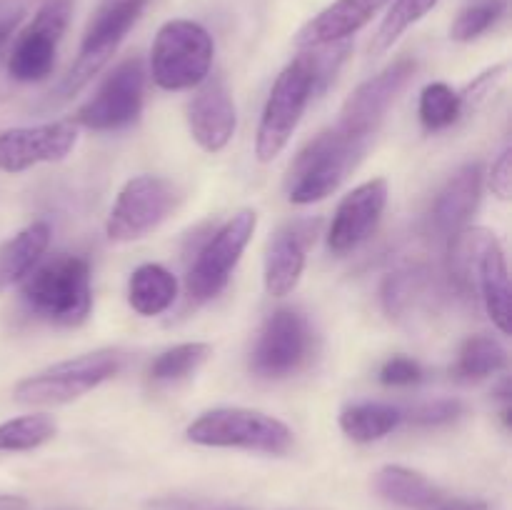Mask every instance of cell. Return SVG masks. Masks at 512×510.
Here are the masks:
<instances>
[{
	"label": "cell",
	"instance_id": "1",
	"mask_svg": "<svg viewBox=\"0 0 512 510\" xmlns=\"http://www.w3.org/2000/svg\"><path fill=\"white\" fill-rule=\"evenodd\" d=\"M348 53L350 45L343 40V43L303 50L298 58L285 65L270 88L255 133V155L260 163H270L288 148L310 100L335 78Z\"/></svg>",
	"mask_w": 512,
	"mask_h": 510
},
{
	"label": "cell",
	"instance_id": "2",
	"mask_svg": "<svg viewBox=\"0 0 512 510\" xmlns=\"http://www.w3.org/2000/svg\"><path fill=\"white\" fill-rule=\"evenodd\" d=\"M20 298L35 318L60 328H78L93 310L90 263L73 253L40 258L20 280Z\"/></svg>",
	"mask_w": 512,
	"mask_h": 510
},
{
	"label": "cell",
	"instance_id": "3",
	"mask_svg": "<svg viewBox=\"0 0 512 510\" xmlns=\"http://www.w3.org/2000/svg\"><path fill=\"white\" fill-rule=\"evenodd\" d=\"M450 250V268L463 288H478L485 313L503 335L510 333V275L500 240L488 228H465Z\"/></svg>",
	"mask_w": 512,
	"mask_h": 510
},
{
	"label": "cell",
	"instance_id": "4",
	"mask_svg": "<svg viewBox=\"0 0 512 510\" xmlns=\"http://www.w3.org/2000/svg\"><path fill=\"white\" fill-rule=\"evenodd\" d=\"M145 5H148V0H103L100 3V8L90 18L88 28H85L78 58L63 75V80L45 95L43 110H53L68 103L108 65L118 45L123 43L125 35L133 30V25L143 15Z\"/></svg>",
	"mask_w": 512,
	"mask_h": 510
},
{
	"label": "cell",
	"instance_id": "5",
	"mask_svg": "<svg viewBox=\"0 0 512 510\" xmlns=\"http://www.w3.org/2000/svg\"><path fill=\"white\" fill-rule=\"evenodd\" d=\"M368 143L350 138L343 130L333 128L315 135L290 163L288 200L295 205H313L333 195L345 178L355 170Z\"/></svg>",
	"mask_w": 512,
	"mask_h": 510
},
{
	"label": "cell",
	"instance_id": "6",
	"mask_svg": "<svg viewBox=\"0 0 512 510\" xmlns=\"http://www.w3.org/2000/svg\"><path fill=\"white\" fill-rule=\"evenodd\" d=\"M190 443L205 448H238L250 453L285 455L295 435L283 420L253 408H213L195 418L185 430Z\"/></svg>",
	"mask_w": 512,
	"mask_h": 510
},
{
	"label": "cell",
	"instance_id": "7",
	"mask_svg": "<svg viewBox=\"0 0 512 510\" xmlns=\"http://www.w3.org/2000/svg\"><path fill=\"white\" fill-rule=\"evenodd\" d=\"M215 43L195 20L175 18L160 25L150 48V75L163 90L198 88L213 68Z\"/></svg>",
	"mask_w": 512,
	"mask_h": 510
},
{
	"label": "cell",
	"instance_id": "8",
	"mask_svg": "<svg viewBox=\"0 0 512 510\" xmlns=\"http://www.w3.org/2000/svg\"><path fill=\"white\" fill-rule=\"evenodd\" d=\"M120 368H123V353L115 348H100L28 375L15 385L13 398L15 403L38 405V408L68 405L118 375Z\"/></svg>",
	"mask_w": 512,
	"mask_h": 510
},
{
	"label": "cell",
	"instance_id": "9",
	"mask_svg": "<svg viewBox=\"0 0 512 510\" xmlns=\"http://www.w3.org/2000/svg\"><path fill=\"white\" fill-rule=\"evenodd\" d=\"M255 228H258V213L253 208H243L230 215L208 240L203 248L195 253L193 265L185 278V290H188L193 303H208L215 295L225 290V285L233 278V270L238 268L245 248L253 240Z\"/></svg>",
	"mask_w": 512,
	"mask_h": 510
},
{
	"label": "cell",
	"instance_id": "10",
	"mask_svg": "<svg viewBox=\"0 0 512 510\" xmlns=\"http://www.w3.org/2000/svg\"><path fill=\"white\" fill-rule=\"evenodd\" d=\"M180 203V190L163 175H135L120 188L108 220L105 235L113 243H133L153 233L170 218Z\"/></svg>",
	"mask_w": 512,
	"mask_h": 510
},
{
	"label": "cell",
	"instance_id": "11",
	"mask_svg": "<svg viewBox=\"0 0 512 510\" xmlns=\"http://www.w3.org/2000/svg\"><path fill=\"white\" fill-rule=\"evenodd\" d=\"M145 63L138 55L120 60L103 78L93 95L75 113V125L98 133L130 128L140 118L145 105Z\"/></svg>",
	"mask_w": 512,
	"mask_h": 510
},
{
	"label": "cell",
	"instance_id": "12",
	"mask_svg": "<svg viewBox=\"0 0 512 510\" xmlns=\"http://www.w3.org/2000/svg\"><path fill=\"white\" fill-rule=\"evenodd\" d=\"M313 343L310 320L295 308H278L260 328L250 353V370L268 380L288 378L308 363Z\"/></svg>",
	"mask_w": 512,
	"mask_h": 510
},
{
	"label": "cell",
	"instance_id": "13",
	"mask_svg": "<svg viewBox=\"0 0 512 510\" xmlns=\"http://www.w3.org/2000/svg\"><path fill=\"white\" fill-rule=\"evenodd\" d=\"M73 0H43L38 13L15 35L8 53V75L18 83H38L55 68V55L68 28Z\"/></svg>",
	"mask_w": 512,
	"mask_h": 510
},
{
	"label": "cell",
	"instance_id": "14",
	"mask_svg": "<svg viewBox=\"0 0 512 510\" xmlns=\"http://www.w3.org/2000/svg\"><path fill=\"white\" fill-rule=\"evenodd\" d=\"M415 70H418V63L413 58H398L388 68L380 70L378 75L360 83L340 108V118L335 128L343 130L350 138L360 140V143L370 145L388 110L393 108L405 85L413 80Z\"/></svg>",
	"mask_w": 512,
	"mask_h": 510
},
{
	"label": "cell",
	"instance_id": "15",
	"mask_svg": "<svg viewBox=\"0 0 512 510\" xmlns=\"http://www.w3.org/2000/svg\"><path fill=\"white\" fill-rule=\"evenodd\" d=\"M75 145L78 125L73 120L8 128L0 133V170L15 175L40 163H60L73 153Z\"/></svg>",
	"mask_w": 512,
	"mask_h": 510
},
{
	"label": "cell",
	"instance_id": "16",
	"mask_svg": "<svg viewBox=\"0 0 512 510\" xmlns=\"http://www.w3.org/2000/svg\"><path fill=\"white\" fill-rule=\"evenodd\" d=\"M388 205V180L373 178L343 195L328 228V248L345 255L360 248L378 228Z\"/></svg>",
	"mask_w": 512,
	"mask_h": 510
},
{
	"label": "cell",
	"instance_id": "17",
	"mask_svg": "<svg viewBox=\"0 0 512 510\" xmlns=\"http://www.w3.org/2000/svg\"><path fill=\"white\" fill-rule=\"evenodd\" d=\"M483 165L465 163L445 180L430 208V233L435 240L450 245L465 228H470L480 198H483Z\"/></svg>",
	"mask_w": 512,
	"mask_h": 510
},
{
	"label": "cell",
	"instance_id": "18",
	"mask_svg": "<svg viewBox=\"0 0 512 510\" xmlns=\"http://www.w3.org/2000/svg\"><path fill=\"white\" fill-rule=\"evenodd\" d=\"M318 228L320 220H293L275 230L265 248L263 265V283L268 295L285 298L298 288L308 260V248L315 243Z\"/></svg>",
	"mask_w": 512,
	"mask_h": 510
},
{
	"label": "cell",
	"instance_id": "19",
	"mask_svg": "<svg viewBox=\"0 0 512 510\" xmlns=\"http://www.w3.org/2000/svg\"><path fill=\"white\" fill-rule=\"evenodd\" d=\"M188 125L193 140L205 153H220L228 148L238 125V113L225 78L208 75L198 85V93L188 105Z\"/></svg>",
	"mask_w": 512,
	"mask_h": 510
},
{
	"label": "cell",
	"instance_id": "20",
	"mask_svg": "<svg viewBox=\"0 0 512 510\" xmlns=\"http://www.w3.org/2000/svg\"><path fill=\"white\" fill-rule=\"evenodd\" d=\"M390 0H333L325 10H320L313 20L300 28L295 35V45L300 50L323 48V45L343 43L350 35L363 30Z\"/></svg>",
	"mask_w": 512,
	"mask_h": 510
},
{
	"label": "cell",
	"instance_id": "21",
	"mask_svg": "<svg viewBox=\"0 0 512 510\" xmlns=\"http://www.w3.org/2000/svg\"><path fill=\"white\" fill-rule=\"evenodd\" d=\"M373 488L388 503L410 510H435L445 500L443 488L405 465H383L373 475Z\"/></svg>",
	"mask_w": 512,
	"mask_h": 510
},
{
	"label": "cell",
	"instance_id": "22",
	"mask_svg": "<svg viewBox=\"0 0 512 510\" xmlns=\"http://www.w3.org/2000/svg\"><path fill=\"white\" fill-rule=\"evenodd\" d=\"M50 245V225L45 220L25 225L20 233L0 245V293L20 283L45 255Z\"/></svg>",
	"mask_w": 512,
	"mask_h": 510
},
{
	"label": "cell",
	"instance_id": "23",
	"mask_svg": "<svg viewBox=\"0 0 512 510\" xmlns=\"http://www.w3.org/2000/svg\"><path fill=\"white\" fill-rule=\"evenodd\" d=\"M178 298V280L168 268L145 263L133 270L128 280V303L143 318L165 313Z\"/></svg>",
	"mask_w": 512,
	"mask_h": 510
},
{
	"label": "cell",
	"instance_id": "24",
	"mask_svg": "<svg viewBox=\"0 0 512 510\" xmlns=\"http://www.w3.org/2000/svg\"><path fill=\"white\" fill-rule=\"evenodd\" d=\"M403 425V408L380 400H363L343 408L340 430L355 443H375Z\"/></svg>",
	"mask_w": 512,
	"mask_h": 510
},
{
	"label": "cell",
	"instance_id": "25",
	"mask_svg": "<svg viewBox=\"0 0 512 510\" xmlns=\"http://www.w3.org/2000/svg\"><path fill=\"white\" fill-rule=\"evenodd\" d=\"M430 285H433L430 273L420 265H408V268L390 273L380 288L385 313L395 320L413 318L415 310L428 300Z\"/></svg>",
	"mask_w": 512,
	"mask_h": 510
},
{
	"label": "cell",
	"instance_id": "26",
	"mask_svg": "<svg viewBox=\"0 0 512 510\" xmlns=\"http://www.w3.org/2000/svg\"><path fill=\"white\" fill-rule=\"evenodd\" d=\"M508 368V350L493 335H470L458 350V360L453 365V378L463 383L493 378Z\"/></svg>",
	"mask_w": 512,
	"mask_h": 510
},
{
	"label": "cell",
	"instance_id": "27",
	"mask_svg": "<svg viewBox=\"0 0 512 510\" xmlns=\"http://www.w3.org/2000/svg\"><path fill=\"white\" fill-rule=\"evenodd\" d=\"M440 0H393V5L385 13L383 23L375 30L373 40H370V58H380L388 53L418 20H423L430 10L438 5Z\"/></svg>",
	"mask_w": 512,
	"mask_h": 510
},
{
	"label": "cell",
	"instance_id": "28",
	"mask_svg": "<svg viewBox=\"0 0 512 510\" xmlns=\"http://www.w3.org/2000/svg\"><path fill=\"white\" fill-rule=\"evenodd\" d=\"M58 425L50 415L33 413L0 423V453H28L55 438Z\"/></svg>",
	"mask_w": 512,
	"mask_h": 510
},
{
	"label": "cell",
	"instance_id": "29",
	"mask_svg": "<svg viewBox=\"0 0 512 510\" xmlns=\"http://www.w3.org/2000/svg\"><path fill=\"white\" fill-rule=\"evenodd\" d=\"M418 115L425 130L438 133V130H445L450 128V125L458 123V120L465 115V108L458 90L438 80V83L425 85L423 93H420Z\"/></svg>",
	"mask_w": 512,
	"mask_h": 510
},
{
	"label": "cell",
	"instance_id": "30",
	"mask_svg": "<svg viewBox=\"0 0 512 510\" xmlns=\"http://www.w3.org/2000/svg\"><path fill=\"white\" fill-rule=\"evenodd\" d=\"M210 355H213V348L208 343L173 345L150 363V378L155 383H178V380L193 375Z\"/></svg>",
	"mask_w": 512,
	"mask_h": 510
},
{
	"label": "cell",
	"instance_id": "31",
	"mask_svg": "<svg viewBox=\"0 0 512 510\" xmlns=\"http://www.w3.org/2000/svg\"><path fill=\"white\" fill-rule=\"evenodd\" d=\"M505 13V0H478L470 3L458 13V18L450 25V38L458 43H470V40L480 38L488 33Z\"/></svg>",
	"mask_w": 512,
	"mask_h": 510
},
{
	"label": "cell",
	"instance_id": "32",
	"mask_svg": "<svg viewBox=\"0 0 512 510\" xmlns=\"http://www.w3.org/2000/svg\"><path fill=\"white\" fill-rule=\"evenodd\" d=\"M463 403L455 398H438V400H428V403L413 405L410 410H403V423L420 425V428H435V425H445L453 423L463 415Z\"/></svg>",
	"mask_w": 512,
	"mask_h": 510
},
{
	"label": "cell",
	"instance_id": "33",
	"mask_svg": "<svg viewBox=\"0 0 512 510\" xmlns=\"http://www.w3.org/2000/svg\"><path fill=\"white\" fill-rule=\"evenodd\" d=\"M145 510H248L238 503L218 498H205V495H185V493H168L158 498L145 500Z\"/></svg>",
	"mask_w": 512,
	"mask_h": 510
},
{
	"label": "cell",
	"instance_id": "34",
	"mask_svg": "<svg viewBox=\"0 0 512 510\" xmlns=\"http://www.w3.org/2000/svg\"><path fill=\"white\" fill-rule=\"evenodd\" d=\"M423 375V365L418 360L408 358V355H393L383 363L378 378L388 388H410V385H418Z\"/></svg>",
	"mask_w": 512,
	"mask_h": 510
},
{
	"label": "cell",
	"instance_id": "35",
	"mask_svg": "<svg viewBox=\"0 0 512 510\" xmlns=\"http://www.w3.org/2000/svg\"><path fill=\"white\" fill-rule=\"evenodd\" d=\"M505 70H508V63L493 65V68H488V70H485V73H480L478 78L473 80V83H468L463 90H458L460 100H463L465 113L475 110L480 103H483L485 98H488V95H493L495 85H498L500 80H503Z\"/></svg>",
	"mask_w": 512,
	"mask_h": 510
},
{
	"label": "cell",
	"instance_id": "36",
	"mask_svg": "<svg viewBox=\"0 0 512 510\" xmlns=\"http://www.w3.org/2000/svg\"><path fill=\"white\" fill-rule=\"evenodd\" d=\"M488 185L493 190V195H498L500 200H510L512 193V150L505 148L498 155V160L493 163L488 173Z\"/></svg>",
	"mask_w": 512,
	"mask_h": 510
},
{
	"label": "cell",
	"instance_id": "37",
	"mask_svg": "<svg viewBox=\"0 0 512 510\" xmlns=\"http://www.w3.org/2000/svg\"><path fill=\"white\" fill-rule=\"evenodd\" d=\"M23 15V8L13 10V13L8 15H0V55H3L5 50L10 48V43H13L15 33H18V25L23 23Z\"/></svg>",
	"mask_w": 512,
	"mask_h": 510
},
{
	"label": "cell",
	"instance_id": "38",
	"mask_svg": "<svg viewBox=\"0 0 512 510\" xmlns=\"http://www.w3.org/2000/svg\"><path fill=\"white\" fill-rule=\"evenodd\" d=\"M435 510H495L488 500H470V498H445Z\"/></svg>",
	"mask_w": 512,
	"mask_h": 510
},
{
	"label": "cell",
	"instance_id": "39",
	"mask_svg": "<svg viewBox=\"0 0 512 510\" xmlns=\"http://www.w3.org/2000/svg\"><path fill=\"white\" fill-rule=\"evenodd\" d=\"M0 510H30V503L20 495H0Z\"/></svg>",
	"mask_w": 512,
	"mask_h": 510
}]
</instances>
